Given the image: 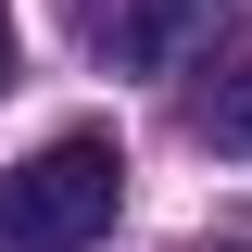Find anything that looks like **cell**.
I'll return each mask as SVG.
<instances>
[{
  "instance_id": "3957f363",
  "label": "cell",
  "mask_w": 252,
  "mask_h": 252,
  "mask_svg": "<svg viewBox=\"0 0 252 252\" xmlns=\"http://www.w3.org/2000/svg\"><path fill=\"white\" fill-rule=\"evenodd\" d=\"M189 126H202L215 152H252V51H240V63H215V76L189 89Z\"/></svg>"
},
{
  "instance_id": "277c9868",
  "label": "cell",
  "mask_w": 252,
  "mask_h": 252,
  "mask_svg": "<svg viewBox=\"0 0 252 252\" xmlns=\"http://www.w3.org/2000/svg\"><path fill=\"white\" fill-rule=\"evenodd\" d=\"M0 89H13V0H0Z\"/></svg>"
},
{
  "instance_id": "6da1fadb",
  "label": "cell",
  "mask_w": 252,
  "mask_h": 252,
  "mask_svg": "<svg viewBox=\"0 0 252 252\" xmlns=\"http://www.w3.org/2000/svg\"><path fill=\"white\" fill-rule=\"evenodd\" d=\"M126 202V152L101 126H63L51 152H26L0 177V252H89Z\"/></svg>"
},
{
  "instance_id": "7a4b0ae2",
  "label": "cell",
  "mask_w": 252,
  "mask_h": 252,
  "mask_svg": "<svg viewBox=\"0 0 252 252\" xmlns=\"http://www.w3.org/2000/svg\"><path fill=\"white\" fill-rule=\"evenodd\" d=\"M202 13H215V0H101V51L114 63H177Z\"/></svg>"
},
{
  "instance_id": "5b68a950",
  "label": "cell",
  "mask_w": 252,
  "mask_h": 252,
  "mask_svg": "<svg viewBox=\"0 0 252 252\" xmlns=\"http://www.w3.org/2000/svg\"><path fill=\"white\" fill-rule=\"evenodd\" d=\"M189 252H252V227H227V240H189Z\"/></svg>"
}]
</instances>
